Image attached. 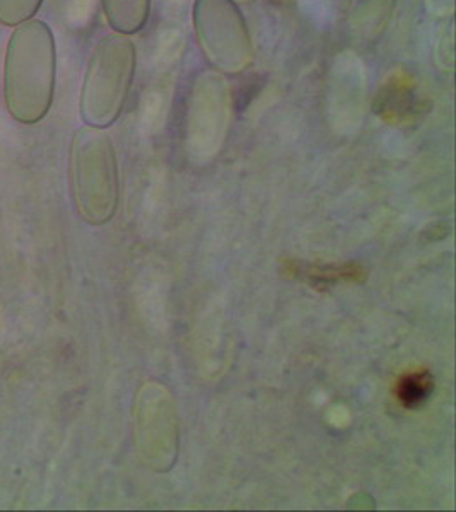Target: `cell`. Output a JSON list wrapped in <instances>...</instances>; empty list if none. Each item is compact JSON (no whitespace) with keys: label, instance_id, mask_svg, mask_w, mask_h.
Wrapping results in <instances>:
<instances>
[{"label":"cell","instance_id":"1","mask_svg":"<svg viewBox=\"0 0 456 512\" xmlns=\"http://www.w3.org/2000/svg\"><path fill=\"white\" fill-rule=\"evenodd\" d=\"M57 88V43L50 26L28 19L14 26L2 67V96L9 117L36 125L52 110Z\"/></svg>","mask_w":456,"mask_h":512},{"label":"cell","instance_id":"2","mask_svg":"<svg viewBox=\"0 0 456 512\" xmlns=\"http://www.w3.org/2000/svg\"><path fill=\"white\" fill-rule=\"evenodd\" d=\"M69 180L72 200L82 221L103 226L117 214L120 176L113 140L105 128L82 125L71 140Z\"/></svg>","mask_w":456,"mask_h":512},{"label":"cell","instance_id":"3","mask_svg":"<svg viewBox=\"0 0 456 512\" xmlns=\"http://www.w3.org/2000/svg\"><path fill=\"white\" fill-rule=\"evenodd\" d=\"M135 70L134 40L117 31L101 36L89 55L79 91V117L84 125L106 130L117 122L134 86Z\"/></svg>","mask_w":456,"mask_h":512},{"label":"cell","instance_id":"4","mask_svg":"<svg viewBox=\"0 0 456 512\" xmlns=\"http://www.w3.org/2000/svg\"><path fill=\"white\" fill-rule=\"evenodd\" d=\"M192 21L197 45L212 70L238 76L253 64L252 33L233 0H195Z\"/></svg>","mask_w":456,"mask_h":512},{"label":"cell","instance_id":"5","mask_svg":"<svg viewBox=\"0 0 456 512\" xmlns=\"http://www.w3.org/2000/svg\"><path fill=\"white\" fill-rule=\"evenodd\" d=\"M183 127L193 154L205 146L207 154L217 152L226 139L233 115V91L228 79L207 69L193 77L183 106Z\"/></svg>","mask_w":456,"mask_h":512},{"label":"cell","instance_id":"6","mask_svg":"<svg viewBox=\"0 0 456 512\" xmlns=\"http://www.w3.org/2000/svg\"><path fill=\"white\" fill-rule=\"evenodd\" d=\"M134 427L135 446L147 466L171 470L178 456V419L173 398L161 384H144L137 393Z\"/></svg>","mask_w":456,"mask_h":512},{"label":"cell","instance_id":"7","mask_svg":"<svg viewBox=\"0 0 456 512\" xmlns=\"http://www.w3.org/2000/svg\"><path fill=\"white\" fill-rule=\"evenodd\" d=\"M328 111L337 115L349 111V115L363 113L369 96L368 69L363 59L352 50H344L335 57L328 70Z\"/></svg>","mask_w":456,"mask_h":512},{"label":"cell","instance_id":"8","mask_svg":"<svg viewBox=\"0 0 456 512\" xmlns=\"http://www.w3.org/2000/svg\"><path fill=\"white\" fill-rule=\"evenodd\" d=\"M282 272L286 277L301 280L315 291H327L337 284H363L368 279V268L363 263H318L303 260H284Z\"/></svg>","mask_w":456,"mask_h":512},{"label":"cell","instance_id":"9","mask_svg":"<svg viewBox=\"0 0 456 512\" xmlns=\"http://www.w3.org/2000/svg\"><path fill=\"white\" fill-rule=\"evenodd\" d=\"M397 0H354L349 11V30L357 40L373 43L392 21Z\"/></svg>","mask_w":456,"mask_h":512},{"label":"cell","instance_id":"10","mask_svg":"<svg viewBox=\"0 0 456 512\" xmlns=\"http://www.w3.org/2000/svg\"><path fill=\"white\" fill-rule=\"evenodd\" d=\"M106 23L117 33L132 36L146 26L152 0H100Z\"/></svg>","mask_w":456,"mask_h":512},{"label":"cell","instance_id":"11","mask_svg":"<svg viewBox=\"0 0 456 512\" xmlns=\"http://www.w3.org/2000/svg\"><path fill=\"white\" fill-rule=\"evenodd\" d=\"M434 386H436V381H434L433 373L427 369L404 374L402 378L398 379L397 386H395L397 402L407 410H416L431 398Z\"/></svg>","mask_w":456,"mask_h":512},{"label":"cell","instance_id":"12","mask_svg":"<svg viewBox=\"0 0 456 512\" xmlns=\"http://www.w3.org/2000/svg\"><path fill=\"white\" fill-rule=\"evenodd\" d=\"M100 0H55L60 21L69 30H86L93 23Z\"/></svg>","mask_w":456,"mask_h":512},{"label":"cell","instance_id":"13","mask_svg":"<svg viewBox=\"0 0 456 512\" xmlns=\"http://www.w3.org/2000/svg\"><path fill=\"white\" fill-rule=\"evenodd\" d=\"M43 0H0V24L14 28L18 24L35 18Z\"/></svg>","mask_w":456,"mask_h":512},{"label":"cell","instance_id":"14","mask_svg":"<svg viewBox=\"0 0 456 512\" xmlns=\"http://www.w3.org/2000/svg\"><path fill=\"white\" fill-rule=\"evenodd\" d=\"M453 19H450V24L446 30L441 31L439 35L438 43H436V50H434V60L438 64L441 72H453L455 67V50H453Z\"/></svg>","mask_w":456,"mask_h":512},{"label":"cell","instance_id":"15","mask_svg":"<svg viewBox=\"0 0 456 512\" xmlns=\"http://www.w3.org/2000/svg\"><path fill=\"white\" fill-rule=\"evenodd\" d=\"M234 4H238V6H250L253 2H257V0H233Z\"/></svg>","mask_w":456,"mask_h":512}]
</instances>
